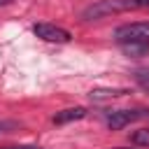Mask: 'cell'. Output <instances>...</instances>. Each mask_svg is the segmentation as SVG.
Wrapping results in <instances>:
<instances>
[{
    "instance_id": "13",
    "label": "cell",
    "mask_w": 149,
    "mask_h": 149,
    "mask_svg": "<svg viewBox=\"0 0 149 149\" xmlns=\"http://www.w3.org/2000/svg\"><path fill=\"white\" fill-rule=\"evenodd\" d=\"M7 2H12V0H0V5H7Z\"/></svg>"
},
{
    "instance_id": "14",
    "label": "cell",
    "mask_w": 149,
    "mask_h": 149,
    "mask_svg": "<svg viewBox=\"0 0 149 149\" xmlns=\"http://www.w3.org/2000/svg\"><path fill=\"white\" fill-rule=\"evenodd\" d=\"M114 149H128V147H114Z\"/></svg>"
},
{
    "instance_id": "5",
    "label": "cell",
    "mask_w": 149,
    "mask_h": 149,
    "mask_svg": "<svg viewBox=\"0 0 149 149\" xmlns=\"http://www.w3.org/2000/svg\"><path fill=\"white\" fill-rule=\"evenodd\" d=\"M88 112H86V107H68V109H63V112H56L54 114V123H70V121H79V119H84Z\"/></svg>"
},
{
    "instance_id": "7",
    "label": "cell",
    "mask_w": 149,
    "mask_h": 149,
    "mask_svg": "<svg viewBox=\"0 0 149 149\" xmlns=\"http://www.w3.org/2000/svg\"><path fill=\"white\" fill-rule=\"evenodd\" d=\"M119 49L126 56L140 58V56H147L149 54V42H123V44H119Z\"/></svg>"
},
{
    "instance_id": "3",
    "label": "cell",
    "mask_w": 149,
    "mask_h": 149,
    "mask_svg": "<svg viewBox=\"0 0 149 149\" xmlns=\"http://www.w3.org/2000/svg\"><path fill=\"white\" fill-rule=\"evenodd\" d=\"M147 114H149L147 109H112V112L105 114V121H107V126L112 130H121L128 123H133V121H137V119H142Z\"/></svg>"
},
{
    "instance_id": "4",
    "label": "cell",
    "mask_w": 149,
    "mask_h": 149,
    "mask_svg": "<svg viewBox=\"0 0 149 149\" xmlns=\"http://www.w3.org/2000/svg\"><path fill=\"white\" fill-rule=\"evenodd\" d=\"M33 33L37 37H42L44 42H56V44H65L70 42V33L61 26H54V23H35L33 26Z\"/></svg>"
},
{
    "instance_id": "8",
    "label": "cell",
    "mask_w": 149,
    "mask_h": 149,
    "mask_svg": "<svg viewBox=\"0 0 149 149\" xmlns=\"http://www.w3.org/2000/svg\"><path fill=\"white\" fill-rule=\"evenodd\" d=\"M130 142H133V144H140V147H149V128L135 130V133L130 135Z\"/></svg>"
},
{
    "instance_id": "2",
    "label": "cell",
    "mask_w": 149,
    "mask_h": 149,
    "mask_svg": "<svg viewBox=\"0 0 149 149\" xmlns=\"http://www.w3.org/2000/svg\"><path fill=\"white\" fill-rule=\"evenodd\" d=\"M116 44L123 42H149V21H135V23H123L114 30Z\"/></svg>"
},
{
    "instance_id": "10",
    "label": "cell",
    "mask_w": 149,
    "mask_h": 149,
    "mask_svg": "<svg viewBox=\"0 0 149 149\" xmlns=\"http://www.w3.org/2000/svg\"><path fill=\"white\" fill-rule=\"evenodd\" d=\"M14 130H19V121H12V119H0V135L14 133Z\"/></svg>"
},
{
    "instance_id": "9",
    "label": "cell",
    "mask_w": 149,
    "mask_h": 149,
    "mask_svg": "<svg viewBox=\"0 0 149 149\" xmlns=\"http://www.w3.org/2000/svg\"><path fill=\"white\" fill-rule=\"evenodd\" d=\"M133 74H135V81H137L144 91H149V68H140V70H135Z\"/></svg>"
},
{
    "instance_id": "1",
    "label": "cell",
    "mask_w": 149,
    "mask_h": 149,
    "mask_svg": "<svg viewBox=\"0 0 149 149\" xmlns=\"http://www.w3.org/2000/svg\"><path fill=\"white\" fill-rule=\"evenodd\" d=\"M128 9H137V2L135 0H98L81 12V19L95 21V19H105L109 14H121V12H128Z\"/></svg>"
},
{
    "instance_id": "6",
    "label": "cell",
    "mask_w": 149,
    "mask_h": 149,
    "mask_svg": "<svg viewBox=\"0 0 149 149\" xmlns=\"http://www.w3.org/2000/svg\"><path fill=\"white\" fill-rule=\"evenodd\" d=\"M126 93H128L126 88H93L88 93V98L93 102H105V100H112V98H121Z\"/></svg>"
},
{
    "instance_id": "12",
    "label": "cell",
    "mask_w": 149,
    "mask_h": 149,
    "mask_svg": "<svg viewBox=\"0 0 149 149\" xmlns=\"http://www.w3.org/2000/svg\"><path fill=\"white\" fill-rule=\"evenodd\" d=\"M5 149H40V147H5Z\"/></svg>"
},
{
    "instance_id": "11",
    "label": "cell",
    "mask_w": 149,
    "mask_h": 149,
    "mask_svg": "<svg viewBox=\"0 0 149 149\" xmlns=\"http://www.w3.org/2000/svg\"><path fill=\"white\" fill-rule=\"evenodd\" d=\"M137 2V7H149V0H135Z\"/></svg>"
}]
</instances>
